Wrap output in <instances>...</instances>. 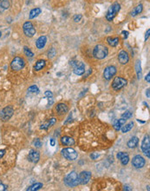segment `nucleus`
I'll return each instance as SVG.
<instances>
[{
    "label": "nucleus",
    "instance_id": "39",
    "mask_svg": "<svg viewBox=\"0 0 150 191\" xmlns=\"http://www.w3.org/2000/svg\"><path fill=\"white\" fill-rule=\"evenodd\" d=\"M4 190H6V187L0 182V191H4Z\"/></svg>",
    "mask_w": 150,
    "mask_h": 191
},
{
    "label": "nucleus",
    "instance_id": "26",
    "mask_svg": "<svg viewBox=\"0 0 150 191\" xmlns=\"http://www.w3.org/2000/svg\"><path fill=\"white\" fill-rule=\"evenodd\" d=\"M135 69H136V73L138 76V78L141 79L142 77V72H141V62L140 60H137L135 63Z\"/></svg>",
    "mask_w": 150,
    "mask_h": 191
},
{
    "label": "nucleus",
    "instance_id": "27",
    "mask_svg": "<svg viewBox=\"0 0 150 191\" xmlns=\"http://www.w3.org/2000/svg\"><path fill=\"white\" fill-rule=\"evenodd\" d=\"M133 127H134V122H129V123H128V124L124 125V126L123 127V128H121L122 132H123V133H127V132H129V130H132Z\"/></svg>",
    "mask_w": 150,
    "mask_h": 191
},
{
    "label": "nucleus",
    "instance_id": "48",
    "mask_svg": "<svg viewBox=\"0 0 150 191\" xmlns=\"http://www.w3.org/2000/svg\"><path fill=\"white\" fill-rule=\"evenodd\" d=\"M0 1H2V0H0Z\"/></svg>",
    "mask_w": 150,
    "mask_h": 191
},
{
    "label": "nucleus",
    "instance_id": "14",
    "mask_svg": "<svg viewBox=\"0 0 150 191\" xmlns=\"http://www.w3.org/2000/svg\"><path fill=\"white\" fill-rule=\"evenodd\" d=\"M39 158H40V155L38 151H36V150L29 151V155H28V159L29 162H31L33 163H37L39 161Z\"/></svg>",
    "mask_w": 150,
    "mask_h": 191
},
{
    "label": "nucleus",
    "instance_id": "30",
    "mask_svg": "<svg viewBox=\"0 0 150 191\" xmlns=\"http://www.w3.org/2000/svg\"><path fill=\"white\" fill-rule=\"evenodd\" d=\"M0 6L4 9H8L10 7V2L8 1V0H2L1 4H0Z\"/></svg>",
    "mask_w": 150,
    "mask_h": 191
},
{
    "label": "nucleus",
    "instance_id": "22",
    "mask_svg": "<svg viewBox=\"0 0 150 191\" xmlns=\"http://www.w3.org/2000/svg\"><path fill=\"white\" fill-rule=\"evenodd\" d=\"M45 65H46L45 60H38V61L36 63V65H35V66H34V69H35L36 71H41V70L45 66Z\"/></svg>",
    "mask_w": 150,
    "mask_h": 191
},
{
    "label": "nucleus",
    "instance_id": "8",
    "mask_svg": "<svg viewBox=\"0 0 150 191\" xmlns=\"http://www.w3.org/2000/svg\"><path fill=\"white\" fill-rule=\"evenodd\" d=\"M150 141H149V135H146L142 140V143H141V149L144 153L145 155L147 156V158L150 157Z\"/></svg>",
    "mask_w": 150,
    "mask_h": 191
},
{
    "label": "nucleus",
    "instance_id": "41",
    "mask_svg": "<svg viewBox=\"0 0 150 191\" xmlns=\"http://www.w3.org/2000/svg\"><path fill=\"white\" fill-rule=\"evenodd\" d=\"M149 33H150V30H147V33H146V35H145V41H147V40L148 39V38H149Z\"/></svg>",
    "mask_w": 150,
    "mask_h": 191
},
{
    "label": "nucleus",
    "instance_id": "20",
    "mask_svg": "<svg viewBox=\"0 0 150 191\" xmlns=\"http://www.w3.org/2000/svg\"><path fill=\"white\" fill-rule=\"evenodd\" d=\"M61 143L64 144V145H66V146H71L75 143V141L74 139H72L71 137H64L61 138Z\"/></svg>",
    "mask_w": 150,
    "mask_h": 191
},
{
    "label": "nucleus",
    "instance_id": "47",
    "mask_svg": "<svg viewBox=\"0 0 150 191\" xmlns=\"http://www.w3.org/2000/svg\"><path fill=\"white\" fill-rule=\"evenodd\" d=\"M0 37H1V31H0Z\"/></svg>",
    "mask_w": 150,
    "mask_h": 191
},
{
    "label": "nucleus",
    "instance_id": "11",
    "mask_svg": "<svg viewBox=\"0 0 150 191\" xmlns=\"http://www.w3.org/2000/svg\"><path fill=\"white\" fill-rule=\"evenodd\" d=\"M13 113H14L13 109L11 107L8 106V107H5L1 112H0V117H1L2 120H4V121H7L12 116Z\"/></svg>",
    "mask_w": 150,
    "mask_h": 191
},
{
    "label": "nucleus",
    "instance_id": "12",
    "mask_svg": "<svg viewBox=\"0 0 150 191\" xmlns=\"http://www.w3.org/2000/svg\"><path fill=\"white\" fill-rule=\"evenodd\" d=\"M78 178L80 184H87L91 178V173L88 171H82L78 175Z\"/></svg>",
    "mask_w": 150,
    "mask_h": 191
},
{
    "label": "nucleus",
    "instance_id": "16",
    "mask_svg": "<svg viewBox=\"0 0 150 191\" xmlns=\"http://www.w3.org/2000/svg\"><path fill=\"white\" fill-rule=\"evenodd\" d=\"M118 59H119V62L122 63V65H126V63L129 62V54L124 51V50H122L121 52L119 53V56H118Z\"/></svg>",
    "mask_w": 150,
    "mask_h": 191
},
{
    "label": "nucleus",
    "instance_id": "9",
    "mask_svg": "<svg viewBox=\"0 0 150 191\" xmlns=\"http://www.w3.org/2000/svg\"><path fill=\"white\" fill-rule=\"evenodd\" d=\"M146 162H145V159L141 156V155H135L133 160H132V165L136 168V169H141L144 167Z\"/></svg>",
    "mask_w": 150,
    "mask_h": 191
},
{
    "label": "nucleus",
    "instance_id": "4",
    "mask_svg": "<svg viewBox=\"0 0 150 191\" xmlns=\"http://www.w3.org/2000/svg\"><path fill=\"white\" fill-rule=\"evenodd\" d=\"M24 65H25L24 60L20 56H17L12 60V62L11 63V70H13L15 71H18L22 70L24 67Z\"/></svg>",
    "mask_w": 150,
    "mask_h": 191
},
{
    "label": "nucleus",
    "instance_id": "25",
    "mask_svg": "<svg viewBox=\"0 0 150 191\" xmlns=\"http://www.w3.org/2000/svg\"><path fill=\"white\" fill-rule=\"evenodd\" d=\"M107 42L108 44L112 46V47H115L118 44H119V38H107Z\"/></svg>",
    "mask_w": 150,
    "mask_h": 191
},
{
    "label": "nucleus",
    "instance_id": "23",
    "mask_svg": "<svg viewBox=\"0 0 150 191\" xmlns=\"http://www.w3.org/2000/svg\"><path fill=\"white\" fill-rule=\"evenodd\" d=\"M142 10H143V6H142V5H137V6H136L135 8H134L133 11H131V16H132V17H135V16H137L138 14L141 13Z\"/></svg>",
    "mask_w": 150,
    "mask_h": 191
},
{
    "label": "nucleus",
    "instance_id": "5",
    "mask_svg": "<svg viewBox=\"0 0 150 191\" xmlns=\"http://www.w3.org/2000/svg\"><path fill=\"white\" fill-rule=\"evenodd\" d=\"M62 155L69 161H74L77 158V152L71 148H66L62 150Z\"/></svg>",
    "mask_w": 150,
    "mask_h": 191
},
{
    "label": "nucleus",
    "instance_id": "6",
    "mask_svg": "<svg viewBox=\"0 0 150 191\" xmlns=\"http://www.w3.org/2000/svg\"><path fill=\"white\" fill-rule=\"evenodd\" d=\"M23 32L24 34L29 37V38H31L35 35L36 33V29L34 28L33 24L31 22H26L23 24Z\"/></svg>",
    "mask_w": 150,
    "mask_h": 191
},
{
    "label": "nucleus",
    "instance_id": "32",
    "mask_svg": "<svg viewBox=\"0 0 150 191\" xmlns=\"http://www.w3.org/2000/svg\"><path fill=\"white\" fill-rule=\"evenodd\" d=\"M28 91H29V92H31V93H38V92H39V89H38V88L37 86L33 85V86L29 87V88L28 89Z\"/></svg>",
    "mask_w": 150,
    "mask_h": 191
},
{
    "label": "nucleus",
    "instance_id": "17",
    "mask_svg": "<svg viewBox=\"0 0 150 191\" xmlns=\"http://www.w3.org/2000/svg\"><path fill=\"white\" fill-rule=\"evenodd\" d=\"M56 112H57L59 115H64V114H65V113L68 112L69 108H68V106H67L65 104H58L56 105Z\"/></svg>",
    "mask_w": 150,
    "mask_h": 191
},
{
    "label": "nucleus",
    "instance_id": "43",
    "mask_svg": "<svg viewBox=\"0 0 150 191\" xmlns=\"http://www.w3.org/2000/svg\"><path fill=\"white\" fill-rule=\"evenodd\" d=\"M150 77V74L148 73V74H147V76L146 77V81H147V83H149V82H150V77Z\"/></svg>",
    "mask_w": 150,
    "mask_h": 191
},
{
    "label": "nucleus",
    "instance_id": "37",
    "mask_svg": "<svg viewBox=\"0 0 150 191\" xmlns=\"http://www.w3.org/2000/svg\"><path fill=\"white\" fill-rule=\"evenodd\" d=\"M34 145H35L36 147L39 148V147H41V146H42V143L40 142V140L37 139V140H36V141L34 142Z\"/></svg>",
    "mask_w": 150,
    "mask_h": 191
},
{
    "label": "nucleus",
    "instance_id": "33",
    "mask_svg": "<svg viewBox=\"0 0 150 191\" xmlns=\"http://www.w3.org/2000/svg\"><path fill=\"white\" fill-rule=\"evenodd\" d=\"M55 55H56V50H55L54 48H51V49L49 50V52H48V56H49V58H53V57L55 56Z\"/></svg>",
    "mask_w": 150,
    "mask_h": 191
},
{
    "label": "nucleus",
    "instance_id": "36",
    "mask_svg": "<svg viewBox=\"0 0 150 191\" xmlns=\"http://www.w3.org/2000/svg\"><path fill=\"white\" fill-rule=\"evenodd\" d=\"M82 16L81 14L76 15V16L74 17V21H75V22H79V21L82 19Z\"/></svg>",
    "mask_w": 150,
    "mask_h": 191
},
{
    "label": "nucleus",
    "instance_id": "7",
    "mask_svg": "<svg viewBox=\"0 0 150 191\" xmlns=\"http://www.w3.org/2000/svg\"><path fill=\"white\" fill-rule=\"evenodd\" d=\"M127 80L123 78V77H116L113 83H112V88L115 89V90H119L121 89L122 88H123L124 86L127 85Z\"/></svg>",
    "mask_w": 150,
    "mask_h": 191
},
{
    "label": "nucleus",
    "instance_id": "1",
    "mask_svg": "<svg viewBox=\"0 0 150 191\" xmlns=\"http://www.w3.org/2000/svg\"><path fill=\"white\" fill-rule=\"evenodd\" d=\"M108 54V50L105 45L102 44H98L95 47L93 55L97 59H103L105 58Z\"/></svg>",
    "mask_w": 150,
    "mask_h": 191
},
{
    "label": "nucleus",
    "instance_id": "34",
    "mask_svg": "<svg viewBox=\"0 0 150 191\" xmlns=\"http://www.w3.org/2000/svg\"><path fill=\"white\" fill-rule=\"evenodd\" d=\"M132 116V112H130V111H126L123 116H122V118H124V119H129V118H130Z\"/></svg>",
    "mask_w": 150,
    "mask_h": 191
},
{
    "label": "nucleus",
    "instance_id": "46",
    "mask_svg": "<svg viewBox=\"0 0 150 191\" xmlns=\"http://www.w3.org/2000/svg\"><path fill=\"white\" fill-rule=\"evenodd\" d=\"M125 190L127 189V190H131V188H129V187H125V188H124Z\"/></svg>",
    "mask_w": 150,
    "mask_h": 191
},
{
    "label": "nucleus",
    "instance_id": "10",
    "mask_svg": "<svg viewBox=\"0 0 150 191\" xmlns=\"http://www.w3.org/2000/svg\"><path fill=\"white\" fill-rule=\"evenodd\" d=\"M74 67V73L77 76H81L85 72V66L82 62H76L75 63H70Z\"/></svg>",
    "mask_w": 150,
    "mask_h": 191
},
{
    "label": "nucleus",
    "instance_id": "44",
    "mask_svg": "<svg viewBox=\"0 0 150 191\" xmlns=\"http://www.w3.org/2000/svg\"><path fill=\"white\" fill-rule=\"evenodd\" d=\"M146 94H147V98H150V95H149V89H147V92H146Z\"/></svg>",
    "mask_w": 150,
    "mask_h": 191
},
{
    "label": "nucleus",
    "instance_id": "29",
    "mask_svg": "<svg viewBox=\"0 0 150 191\" xmlns=\"http://www.w3.org/2000/svg\"><path fill=\"white\" fill-rule=\"evenodd\" d=\"M42 187H43V184H42V183H35V184H33V185H31V186H29V187L27 188V190H28V191H35V190L40 189Z\"/></svg>",
    "mask_w": 150,
    "mask_h": 191
},
{
    "label": "nucleus",
    "instance_id": "3",
    "mask_svg": "<svg viewBox=\"0 0 150 191\" xmlns=\"http://www.w3.org/2000/svg\"><path fill=\"white\" fill-rule=\"evenodd\" d=\"M121 10V5H120L117 2L114 3L108 10L107 15H106V18L108 21H112L114 19V17H115L116 13Z\"/></svg>",
    "mask_w": 150,
    "mask_h": 191
},
{
    "label": "nucleus",
    "instance_id": "40",
    "mask_svg": "<svg viewBox=\"0 0 150 191\" xmlns=\"http://www.w3.org/2000/svg\"><path fill=\"white\" fill-rule=\"evenodd\" d=\"M122 34L123 35V38H127L129 37V32H128V31H123Z\"/></svg>",
    "mask_w": 150,
    "mask_h": 191
},
{
    "label": "nucleus",
    "instance_id": "13",
    "mask_svg": "<svg viewBox=\"0 0 150 191\" xmlns=\"http://www.w3.org/2000/svg\"><path fill=\"white\" fill-rule=\"evenodd\" d=\"M116 74V68L115 66H108L103 71V77L107 80H110Z\"/></svg>",
    "mask_w": 150,
    "mask_h": 191
},
{
    "label": "nucleus",
    "instance_id": "31",
    "mask_svg": "<svg viewBox=\"0 0 150 191\" xmlns=\"http://www.w3.org/2000/svg\"><path fill=\"white\" fill-rule=\"evenodd\" d=\"M23 51H24V54L27 56H29V57H32L33 56H34V54H33V52L29 50V48H27V47H24L23 48Z\"/></svg>",
    "mask_w": 150,
    "mask_h": 191
},
{
    "label": "nucleus",
    "instance_id": "42",
    "mask_svg": "<svg viewBox=\"0 0 150 191\" xmlns=\"http://www.w3.org/2000/svg\"><path fill=\"white\" fill-rule=\"evenodd\" d=\"M4 155H5V150H1V149H0V158L3 157Z\"/></svg>",
    "mask_w": 150,
    "mask_h": 191
},
{
    "label": "nucleus",
    "instance_id": "28",
    "mask_svg": "<svg viewBox=\"0 0 150 191\" xmlns=\"http://www.w3.org/2000/svg\"><path fill=\"white\" fill-rule=\"evenodd\" d=\"M56 122V118H51L47 123H45V124H44V125H42L41 126V129H44V130H47L49 127H50V126H53L55 123Z\"/></svg>",
    "mask_w": 150,
    "mask_h": 191
},
{
    "label": "nucleus",
    "instance_id": "24",
    "mask_svg": "<svg viewBox=\"0 0 150 191\" xmlns=\"http://www.w3.org/2000/svg\"><path fill=\"white\" fill-rule=\"evenodd\" d=\"M39 14H41V9L40 8H36V9H33V10L31 11L29 17L31 19H33V18L37 17Z\"/></svg>",
    "mask_w": 150,
    "mask_h": 191
},
{
    "label": "nucleus",
    "instance_id": "2",
    "mask_svg": "<svg viewBox=\"0 0 150 191\" xmlns=\"http://www.w3.org/2000/svg\"><path fill=\"white\" fill-rule=\"evenodd\" d=\"M64 182L69 187H76L79 184L78 175L76 171L70 172L64 179Z\"/></svg>",
    "mask_w": 150,
    "mask_h": 191
},
{
    "label": "nucleus",
    "instance_id": "45",
    "mask_svg": "<svg viewBox=\"0 0 150 191\" xmlns=\"http://www.w3.org/2000/svg\"><path fill=\"white\" fill-rule=\"evenodd\" d=\"M50 144H51V146H54V145H55V140H54V139H51V140H50Z\"/></svg>",
    "mask_w": 150,
    "mask_h": 191
},
{
    "label": "nucleus",
    "instance_id": "15",
    "mask_svg": "<svg viewBox=\"0 0 150 191\" xmlns=\"http://www.w3.org/2000/svg\"><path fill=\"white\" fill-rule=\"evenodd\" d=\"M116 157L119 159L120 161H121L122 164L123 165H127L129 162V156L128 155V153H125V152H119L117 155H116Z\"/></svg>",
    "mask_w": 150,
    "mask_h": 191
},
{
    "label": "nucleus",
    "instance_id": "18",
    "mask_svg": "<svg viewBox=\"0 0 150 191\" xmlns=\"http://www.w3.org/2000/svg\"><path fill=\"white\" fill-rule=\"evenodd\" d=\"M46 42H47V38L45 36H41L36 42V45H37L38 49H39V50L43 49L45 46Z\"/></svg>",
    "mask_w": 150,
    "mask_h": 191
},
{
    "label": "nucleus",
    "instance_id": "19",
    "mask_svg": "<svg viewBox=\"0 0 150 191\" xmlns=\"http://www.w3.org/2000/svg\"><path fill=\"white\" fill-rule=\"evenodd\" d=\"M126 123V119H124V118H121V119H119V120H116L115 122V123H114V129L115 130H117V131H119L120 130H121V128H122V126L123 125V124H125Z\"/></svg>",
    "mask_w": 150,
    "mask_h": 191
},
{
    "label": "nucleus",
    "instance_id": "21",
    "mask_svg": "<svg viewBox=\"0 0 150 191\" xmlns=\"http://www.w3.org/2000/svg\"><path fill=\"white\" fill-rule=\"evenodd\" d=\"M138 143H139L138 137H132V138L128 142V146H129V148H130V149L135 148V147L138 145Z\"/></svg>",
    "mask_w": 150,
    "mask_h": 191
},
{
    "label": "nucleus",
    "instance_id": "35",
    "mask_svg": "<svg viewBox=\"0 0 150 191\" xmlns=\"http://www.w3.org/2000/svg\"><path fill=\"white\" fill-rule=\"evenodd\" d=\"M44 95H45V97H46V98H52V97H53V94H52V92H51V91H50V90L45 91Z\"/></svg>",
    "mask_w": 150,
    "mask_h": 191
},
{
    "label": "nucleus",
    "instance_id": "38",
    "mask_svg": "<svg viewBox=\"0 0 150 191\" xmlns=\"http://www.w3.org/2000/svg\"><path fill=\"white\" fill-rule=\"evenodd\" d=\"M98 156H99V155L96 154V153H92V154L90 155V157L93 159V160H96V158H98Z\"/></svg>",
    "mask_w": 150,
    "mask_h": 191
}]
</instances>
